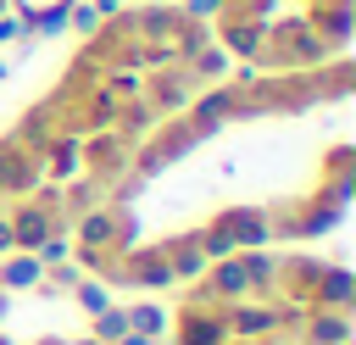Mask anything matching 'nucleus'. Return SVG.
Masks as SVG:
<instances>
[{"label": "nucleus", "mask_w": 356, "mask_h": 345, "mask_svg": "<svg viewBox=\"0 0 356 345\" xmlns=\"http://www.w3.org/2000/svg\"><path fill=\"white\" fill-rule=\"evenodd\" d=\"M17 6H22V22L28 28H44V33L61 28V17L72 11V0H17Z\"/></svg>", "instance_id": "obj_1"}, {"label": "nucleus", "mask_w": 356, "mask_h": 345, "mask_svg": "<svg viewBox=\"0 0 356 345\" xmlns=\"http://www.w3.org/2000/svg\"><path fill=\"white\" fill-rule=\"evenodd\" d=\"M33 278H39V262H33V256H22V262L0 267V284H33Z\"/></svg>", "instance_id": "obj_2"}, {"label": "nucleus", "mask_w": 356, "mask_h": 345, "mask_svg": "<svg viewBox=\"0 0 356 345\" xmlns=\"http://www.w3.org/2000/svg\"><path fill=\"white\" fill-rule=\"evenodd\" d=\"M122 328H128V312H100V323H95L100 339H122Z\"/></svg>", "instance_id": "obj_3"}]
</instances>
